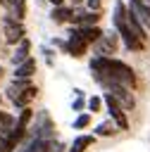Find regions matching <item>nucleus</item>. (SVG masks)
<instances>
[{"label":"nucleus","mask_w":150,"mask_h":152,"mask_svg":"<svg viewBox=\"0 0 150 152\" xmlns=\"http://www.w3.org/2000/svg\"><path fill=\"white\" fill-rule=\"evenodd\" d=\"M90 74H93V78H95L100 86H102L105 81L124 83V86H129L131 90L138 86L136 71H133L129 64H124L121 59H112V57H107V55H98V57L90 59Z\"/></svg>","instance_id":"1"},{"label":"nucleus","mask_w":150,"mask_h":152,"mask_svg":"<svg viewBox=\"0 0 150 152\" xmlns=\"http://www.w3.org/2000/svg\"><path fill=\"white\" fill-rule=\"evenodd\" d=\"M83 107H86V100H83V95H76V100H74L71 109H74V112H81Z\"/></svg>","instance_id":"20"},{"label":"nucleus","mask_w":150,"mask_h":152,"mask_svg":"<svg viewBox=\"0 0 150 152\" xmlns=\"http://www.w3.org/2000/svg\"><path fill=\"white\" fill-rule=\"evenodd\" d=\"M0 5H5V7H7V0H0Z\"/></svg>","instance_id":"25"},{"label":"nucleus","mask_w":150,"mask_h":152,"mask_svg":"<svg viewBox=\"0 0 150 152\" xmlns=\"http://www.w3.org/2000/svg\"><path fill=\"white\" fill-rule=\"evenodd\" d=\"M117 38H119V33L114 31V33H102L100 36V55H110V52H114V48H117Z\"/></svg>","instance_id":"9"},{"label":"nucleus","mask_w":150,"mask_h":152,"mask_svg":"<svg viewBox=\"0 0 150 152\" xmlns=\"http://www.w3.org/2000/svg\"><path fill=\"white\" fill-rule=\"evenodd\" d=\"M50 140H52V138H50ZM50 140L33 135V138L29 140V145L24 147V152H48V150H50Z\"/></svg>","instance_id":"12"},{"label":"nucleus","mask_w":150,"mask_h":152,"mask_svg":"<svg viewBox=\"0 0 150 152\" xmlns=\"http://www.w3.org/2000/svg\"><path fill=\"white\" fill-rule=\"evenodd\" d=\"M114 131H117V124L110 119V121H102V124H98L93 133H95V135H112Z\"/></svg>","instance_id":"17"},{"label":"nucleus","mask_w":150,"mask_h":152,"mask_svg":"<svg viewBox=\"0 0 150 152\" xmlns=\"http://www.w3.org/2000/svg\"><path fill=\"white\" fill-rule=\"evenodd\" d=\"M86 5H88V10H100L102 0H86Z\"/></svg>","instance_id":"21"},{"label":"nucleus","mask_w":150,"mask_h":152,"mask_svg":"<svg viewBox=\"0 0 150 152\" xmlns=\"http://www.w3.org/2000/svg\"><path fill=\"white\" fill-rule=\"evenodd\" d=\"M102 100H105L107 112H110L112 121L117 124V128H119V131H126V128H129V119H126V109L121 107V102H119L112 93H105V95H102Z\"/></svg>","instance_id":"3"},{"label":"nucleus","mask_w":150,"mask_h":152,"mask_svg":"<svg viewBox=\"0 0 150 152\" xmlns=\"http://www.w3.org/2000/svg\"><path fill=\"white\" fill-rule=\"evenodd\" d=\"M0 76H2V66H0Z\"/></svg>","instance_id":"26"},{"label":"nucleus","mask_w":150,"mask_h":152,"mask_svg":"<svg viewBox=\"0 0 150 152\" xmlns=\"http://www.w3.org/2000/svg\"><path fill=\"white\" fill-rule=\"evenodd\" d=\"M76 31H79V36L90 45V43H98L100 40V36H102V28L98 26V24H88V26H76Z\"/></svg>","instance_id":"7"},{"label":"nucleus","mask_w":150,"mask_h":152,"mask_svg":"<svg viewBox=\"0 0 150 152\" xmlns=\"http://www.w3.org/2000/svg\"><path fill=\"white\" fill-rule=\"evenodd\" d=\"M55 45H60L67 55H71V57H83L86 55V50H88V43L79 36V31H76V26L69 31V40L67 43H62V40H55Z\"/></svg>","instance_id":"4"},{"label":"nucleus","mask_w":150,"mask_h":152,"mask_svg":"<svg viewBox=\"0 0 150 152\" xmlns=\"http://www.w3.org/2000/svg\"><path fill=\"white\" fill-rule=\"evenodd\" d=\"M98 19H100L98 10H90V12H86V14H76V12H74L71 24H74V26H88V24H98Z\"/></svg>","instance_id":"11"},{"label":"nucleus","mask_w":150,"mask_h":152,"mask_svg":"<svg viewBox=\"0 0 150 152\" xmlns=\"http://www.w3.org/2000/svg\"><path fill=\"white\" fill-rule=\"evenodd\" d=\"M38 95V88L36 86H26V88H17V86H10L7 88V97L12 100V104L14 107H29L31 104V100Z\"/></svg>","instance_id":"5"},{"label":"nucleus","mask_w":150,"mask_h":152,"mask_svg":"<svg viewBox=\"0 0 150 152\" xmlns=\"http://www.w3.org/2000/svg\"><path fill=\"white\" fill-rule=\"evenodd\" d=\"M126 21H129V26H131V31L140 38V40H145L148 38V33H145V26H143V21L138 19V14L131 10V7H126Z\"/></svg>","instance_id":"8"},{"label":"nucleus","mask_w":150,"mask_h":152,"mask_svg":"<svg viewBox=\"0 0 150 152\" xmlns=\"http://www.w3.org/2000/svg\"><path fill=\"white\" fill-rule=\"evenodd\" d=\"M7 7L12 10V17H17V19L26 17V0H7Z\"/></svg>","instance_id":"15"},{"label":"nucleus","mask_w":150,"mask_h":152,"mask_svg":"<svg viewBox=\"0 0 150 152\" xmlns=\"http://www.w3.org/2000/svg\"><path fill=\"white\" fill-rule=\"evenodd\" d=\"M86 104H88V109H90V112L95 114V112H100V109H102L105 100H102L100 95H93V97H88V102H86Z\"/></svg>","instance_id":"18"},{"label":"nucleus","mask_w":150,"mask_h":152,"mask_svg":"<svg viewBox=\"0 0 150 152\" xmlns=\"http://www.w3.org/2000/svg\"><path fill=\"white\" fill-rule=\"evenodd\" d=\"M88 145H93V135H79L74 140V145L69 147V152H86Z\"/></svg>","instance_id":"16"},{"label":"nucleus","mask_w":150,"mask_h":152,"mask_svg":"<svg viewBox=\"0 0 150 152\" xmlns=\"http://www.w3.org/2000/svg\"><path fill=\"white\" fill-rule=\"evenodd\" d=\"M114 31L119 33V38H121V43L129 48V50H133V52H143L145 50V40H140L133 31H131V26H129V21H126V5L124 2H114Z\"/></svg>","instance_id":"2"},{"label":"nucleus","mask_w":150,"mask_h":152,"mask_svg":"<svg viewBox=\"0 0 150 152\" xmlns=\"http://www.w3.org/2000/svg\"><path fill=\"white\" fill-rule=\"evenodd\" d=\"M48 2H52L55 7H57V5H64V0H48Z\"/></svg>","instance_id":"23"},{"label":"nucleus","mask_w":150,"mask_h":152,"mask_svg":"<svg viewBox=\"0 0 150 152\" xmlns=\"http://www.w3.org/2000/svg\"><path fill=\"white\" fill-rule=\"evenodd\" d=\"M43 52H45V62H48V64H52V52H50L48 48H43Z\"/></svg>","instance_id":"22"},{"label":"nucleus","mask_w":150,"mask_h":152,"mask_svg":"<svg viewBox=\"0 0 150 152\" xmlns=\"http://www.w3.org/2000/svg\"><path fill=\"white\" fill-rule=\"evenodd\" d=\"M33 71H36V59H33V57H26L24 62L17 64L14 76H33Z\"/></svg>","instance_id":"14"},{"label":"nucleus","mask_w":150,"mask_h":152,"mask_svg":"<svg viewBox=\"0 0 150 152\" xmlns=\"http://www.w3.org/2000/svg\"><path fill=\"white\" fill-rule=\"evenodd\" d=\"M2 31H5V40L10 43V45H14V43H19L21 38H24V26H21V19H17V17H12V14H7L5 17V21H2Z\"/></svg>","instance_id":"6"},{"label":"nucleus","mask_w":150,"mask_h":152,"mask_svg":"<svg viewBox=\"0 0 150 152\" xmlns=\"http://www.w3.org/2000/svg\"><path fill=\"white\" fill-rule=\"evenodd\" d=\"M52 21L55 24H67V21H71V17H74V7H64V5H57L55 10H52Z\"/></svg>","instance_id":"10"},{"label":"nucleus","mask_w":150,"mask_h":152,"mask_svg":"<svg viewBox=\"0 0 150 152\" xmlns=\"http://www.w3.org/2000/svg\"><path fill=\"white\" fill-rule=\"evenodd\" d=\"M88 124H90V116H88V114H81V116H76V121H74V128H79V131H81V128H86Z\"/></svg>","instance_id":"19"},{"label":"nucleus","mask_w":150,"mask_h":152,"mask_svg":"<svg viewBox=\"0 0 150 152\" xmlns=\"http://www.w3.org/2000/svg\"><path fill=\"white\" fill-rule=\"evenodd\" d=\"M29 52H31V40H29V38H21V40H19V48H17V52L12 55V62H14V64L24 62V59L29 57Z\"/></svg>","instance_id":"13"},{"label":"nucleus","mask_w":150,"mask_h":152,"mask_svg":"<svg viewBox=\"0 0 150 152\" xmlns=\"http://www.w3.org/2000/svg\"><path fill=\"white\" fill-rule=\"evenodd\" d=\"M71 2H74V5H79V2H83V0H71Z\"/></svg>","instance_id":"24"}]
</instances>
